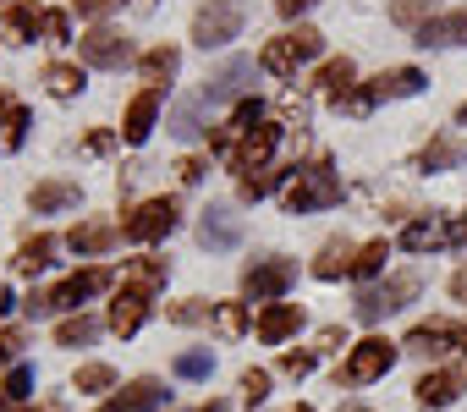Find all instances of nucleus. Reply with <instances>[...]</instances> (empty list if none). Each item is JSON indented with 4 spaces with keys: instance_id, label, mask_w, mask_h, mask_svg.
<instances>
[{
    "instance_id": "47",
    "label": "nucleus",
    "mask_w": 467,
    "mask_h": 412,
    "mask_svg": "<svg viewBox=\"0 0 467 412\" xmlns=\"http://www.w3.org/2000/svg\"><path fill=\"white\" fill-rule=\"evenodd\" d=\"M110 6H116V0H72V12H78V17H88V23H99Z\"/></svg>"
},
{
    "instance_id": "19",
    "label": "nucleus",
    "mask_w": 467,
    "mask_h": 412,
    "mask_svg": "<svg viewBox=\"0 0 467 412\" xmlns=\"http://www.w3.org/2000/svg\"><path fill=\"white\" fill-rule=\"evenodd\" d=\"M154 121H160V88H143V94L127 105V116H121V138L138 149V143H149Z\"/></svg>"
},
{
    "instance_id": "14",
    "label": "nucleus",
    "mask_w": 467,
    "mask_h": 412,
    "mask_svg": "<svg viewBox=\"0 0 467 412\" xmlns=\"http://www.w3.org/2000/svg\"><path fill=\"white\" fill-rule=\"evenodd\" d=\"M308 324V314H303V303H270L259 319H254V330H259V341H270V346H281V341H292L297 330Z\"/></svg>"
},
{
    "instance_id": "60",
    "label": "nucleus",
    "mask_w": 467,
    "mask_h": 412,
    "mask_svg": "<svg viewBox=\"0 0 467 412\" xmlns=\"http://www.w3.org/2000/svg\"><path fill=\"white\" fill-rule=\"evenodd\" d=\"M292 412H314V407H292Z\"/></svg>"
},
{
    "instance_id": "22",
    "label": "nucleus",
    "mask_w": 467,
    "mask_h": 412,
    "mask_svg": "<svg viewBox=\"0 0 467 412\" xmlns=\"http://www.w3.org/2000/svg\"><path fill=\"white\" fill-rule=\"evenodd\" d=\"M116 237H121V226H110V221H83V226H72L67 248H72V253H83V259H99V253H110V248H116Z\"/></svg>"
},
{
    "instance_id": "15",
    "label": "nucleus",
    "mask_w": 467,
    "mask_h": 412,
    "mask_svg": "<svg viewBox=\"0 0 467 412\" xmlns=\"http://www.w3.org/2000/svg\"><path fill=\"white\" fill-rule=\"evenodd\" d=\"M154 407H165V385L154 374H143V379L121 385L110 401H99V412H154Z\"/></svg>"
},
{
    "instance_id": "48",
    "label": "nucleus",
    "mask_w": 467,
    "mask_h": 412,
    "mask_svg": "<svg viewBox=\"0 0 467 412\" xmlns=\"http://www.w3.org/2000/svg\"><path fill=\"white\" fill-rule=\"evenodd\" d=\"M23 346H28V335H23V330H0V357H6V363H12Z\"/></svg>"
},
{
    "instance_id": "49",
    "label": "nucleus",
    "mask_w": 467,
    "mask_h": 412,
    "mask_svg": "<svg viewBox=\"0 0 467 412\" xmlns=\"http://www.w3.org/2000/svg\"><path fill=\"white\" fill-rule=\"evenodd\" d=\"M303 110H308V99H303L297 88H286V94H281V116H297V121H303Z\"/></svg>"
},
{
    "instance_id": "29",
    "label": "nucleus",
    "mask_w": 467,
    "mask_h": 412,
    "mask_svg": "<svg viewBox=\"0 0 467 412\" xmlns=\"http://www.w3.org/2000/svg\"><path fill=\"white\" fill-rule=\"evenodd\" d=\"M352 88H358V67H352L347 56H336V61L319 67V94H325V99L341 105V99H352Z\"/></svg>"
},
{
    "instance_id": "43",
    "label": "nucleus",
    "mask_w": 467,
    "mask_h": 412,
    "mask_svg": "<svg viewBox=\"0 0 467 412\" xmlns=\"http://www.w3.org/2000/svg\"><path fill=\"white\" fill-rule=\"evenodd\" d=\"M72 39V12H45V45H67Z\"/></svg>"
},
{
    "instance_id": "46",
    "label": "nucleus",
    "mask_w": 467,
    "mask_h": 412,
    "mask_svg": "<svg viewBox=\"0 0 467 412\" xmlns=\"http://www.w3.org/2000/svg\"><path fill=\"white\" fill-rule=\"evenodd\" d=\"M176 176L192 187V181H203V176H209V160H203V154H187V160H176Z\"/></svg>"
},
{
    "instance_id": "20",
    "label": "nucleus",
    "mask_w": 467,
    "mask_h": 412,
    "mask_svg": "<svg viewBox=\"0 0 467 412\" xmlns=\"http://www.w3.org/2000/svg\"><path fill=\"white\" fill-rule=\"evenodd\" d=\"M401 248H407V253H434V248H451V221H445V215H418V221L401 232Z\"/></svg>"
},
{
    "instance_id": "18",
    "label": "nucleus",
    "mask_w": 467,
    "mask_h": 412,
    "mask_svg": "<svg viewBox=\"0 0 467 412\" xmlns=\"http://www.w3.org/2000/svg\"><path fill=\"white\" fill-rule=\"evenodd\" d=\"M198 242L214 248V253L237 248V242H243V215H231V210H203V221H198Z\"/></svg>"
},
{
    "instance_id": "11",
    "label": "nucleus",
    "mask_w": 467,
    "mask_h": 412,
    "mask_svg": "<svg viewBox=\"0 0 467 412\" xmlns=\"http://www.w3.org/2000/svg\"><path fill=\"white\" fill-rule=\"evenodd\" d=\"M248 77H254V61H248V56H231V61H225L220 72H209V77H203L198 99H203V105H237V99H243V83H248Z\"/></svg>"
},
{
    "instance_id": "4",
    "label": "nucleus",
    "mask_w": 467,
    "mask_h": 412,
    "mask_svg": "<svg viewBox=\"0 0 467 412\" xmlns=\"http://www.w3.org/2000/svg\"><path fill=\"white\" fill-rule=\"evenodd\" d=\"M423 72L418 67H390V72H379V77H368V83H358L352 88V99H347V110L352 116H368L374 105H385V99H407V94H423Z\"/></svg>"
},
{
    "instance_id": "30",
    "label": "nucleus",
    "mask_w": 467,
    "mask_h": 412,
    "mask_svg": "<svg viewBox=\"0 0 467 412\" xmlns=\"http://www.w3.org/2000/svg\"><path fill=\"white\" fill-rule=\"evenodd\" d=\"M45 88H50L56 99H78V94L88 88V72L72 67V61H50V67H45Z\"/></svg>"
},
{
    "instance_id": "7",
    "label": "nucleus",
    "mask_w": 467,
    "mask_h": 412,
    "mask_svg": "<svg viewBox=\"0 0 467 412\" xmlns=\"http://www.w3.org/2000/svg\"><path fill=\"white\" fill-rule=\"evenodd\" d=\"M297 286V264L292 259H281V253H270V259H254L248 270H243V292H248V303H281L286 292Z\"/></svg>"
},
{
    "instance_id": "40",
    "label": "nucleus",
    "mask_w": 467,
    "mask_h": 412,
    "mask_svg": "<svg viewBox=\"0 0 467 412\" xmlns=\"http://www.w3.org/2000/svg\"><path fill=\"white\" fill-rule=\"evenodd\" d=\"M214 324H220V335H243L248 330V308L243 303H214Z\"/></svg>"
},
{
    "instance_id": "5",
    "label": "nucleus",
    "mask_w": 467,
    "mask_h": 412,
    "mask_svg": "<svg viewBox=\"0 0 467 412\" xmlns=\"http://www.w3.org/2000/svg\"><path fill=\"white\" fill-rule=\"evenodd\" d=\"M105 286H110V270H99V264H94V270L67 275V281H61V286H50V292H34L23 308H28L34 319H39V314H56V308H83V303H88V297H99Z\"/></svg>"
},
{
    "instance_id": "38",
    "label": "nucleus",
    "mask_w": 467,
    "mask_h": 412,
    "mask_svg": "<svg viewBox=\"0 0 467 412\" xmlns=\"http://www.w3.org/2000/svg\"><path fill=\"white\" fill-rule=\"evenodd\" d=\"M198 110H203V99H198V94H192V99H182V105L171 110V132H176V138H198V132H203Z\"/></svg>"
},
{
    "instance_id": "59",
    "label": "nucleus",
    "mask_w": 467,
    "mask_h": 412,
    "mask_svg": "<svg viewBox=\"0 0 467 412\" xmlns=\"http://www.w3.org/2000/svg\"><path fill=\"white\" fill-rule=\"evenodd\" d=\"M28 412H56V407H28Z\"/></svg>"
},
{
    "instance_id": "45",
    "label": "nucleus",
    "mask_w": 467,
    "mask_h": 412,
    "mask_svg": "<svg viewBox=\"0 0 467 412\" xmlns=\"http://www.w3.org/2000/svg\"><path fill=\"white\" fill-rule=\"evenodd\" d=\"M243 396H248V407H265V396H270V374H265V368H248V374H243Z\"/></svg>"
},
{
    "instance_id": "23",
    "label": "nucleus",
    "mask_w": 467,
    "mask_h": 412,
    "mask_svg": "<svg viewBox=\"0 0 467 412\" xmlns=\"http://www.w3.org/2000/svg\"><path fill=\"white\" fill-rule=\"evenodd\" d=\"M34 34H45V12L34 6V0H17V6L6 12V23H0V39L6 45H34Z\"/></svg>"
},
{
    "instance_id": "33",
    "label": "nucleus",
    "mask_w": 467,
    "mask_h": 412,
    "mask_svg": "<svg viewBox=\"0 0 467 412\" xmlns=\"http://www.w3.org/2000/svg\"><path fill=\"white\" fill-rule=\"evenodd\" d=\"M429 17H440V0H390V23L396 28H423Z\"/></svg>"
},
{
    "instance_id": "61",
    "label": "nucleus",
    "mask_w": 467,
    "mask_h": 412,
    "mask_svg": "<svg viewBox=\"0 0 467 412\" xmlns=\"http://www.w3.org/2000/svg\"><path fill=\"white\" fill-rule=\"evenodd\" d=\"M352 412H374V407H352Z\"/></svg>"
},
{
    "instance_id": "16",
    "label": "nucleus",
    "mask_w": 467,
    "mask_h": 412,
    "mask_svg": "<svg viewBox=\"0 0 467 412\" xmlns=\"http://www.w3.org/2000/svg\"><path fill=\"white\" fill-rule=\"evenodd\" d=\"M462 160H467V143H462L456 132H440V138H429V143L418 149L412 170H423V176H440V170H456Z\"/></svg>"
},
{
    "instance_id": "51",
    "label": "nucleus",
    "mask_w": 467,
    "mask_h": 412,
    "mask_svg": "<svg viewBox=\"0 0 467 412\" xmlns=\"http://www.w3.org/2000/svg\"><path fill=\"white\" fill-rule=\"evenodd\" d=\"M308 6H314V0H275V12H281V17H303Z\"/></svg>"
},
{
    "instance_id": "28",
    "label": "nucleus",
    "mask_w": 467,
    "mask_h": 412,
    "mask_svg": "<svg viewBox=\"0 0 467 412\" xmlns=\"http://www.w3.org/2000/svg\"><path fill=\"white\" fill-rule=\"evenodd\" d=\"M176 67H182V50H176V45H154L149 56H138V72H143L149 88H165V83L176 77Z\"/></svg>"
},
{
    "instance_id": "21",
    "label": "nucleus",
    "mask_w": 467,
    "mask_h": 412,
    "mask_svg": "<svg viewBox=\"0 0 467 412\" xmlns=\"http://www.w3.org/2000/svg\"><path fill=\"white\" fill-rule=\"evenodd\" d=\"M418 45L423 50H451V45H467V12H440L418 28Z\"/></svg>"
},
{
    "instance_id": "25",
    "label": "nucleus",
    "mask_w": 467,
    "mask_h": 412,
    "mask_svg": "<svg viewBox=\"0 0 467 412\" xmlns=\"http://www.w3.org/2000/svg\"><path fill=\"white\" fill-rule=\"evenodd\" d=\"M451 346H462V330H456V324H418V330L401 341V352H418V357H440V352H451Z\"/></svg>"
},
{
    "instance_id": "24",
    "label": "nucleus",
    "mask_w": 467,
    "mask_h": 412,
    "mask_svg": "<svg viewBox=\"0 0 467 412\" xmlns=\"http://www.w3.org/2000/svg\"><path fill=\"white\" fill-rule=\"evenodd\" d=\"M143 319H149V297H143V292H127V286H121V297L110 303V319H105V324H110V330H116V335L127 341V335H138V330H143Z\"/></svg>"
},
{
    "instance_id": "34",
    "label": "nucleus",
    "mask_w": 467,
    "mask_h": 412,
    "mask_svg": "<svg viewBox=\"0 0 467 412\" xmlns=\"http://www.w3.org/2000/svg\"><path fill=\"white\" fill-rule=\"evenodd\" d=\"M99 335V319H88V314H78V319H61L56 324V346H88Z\"/></svg>"
},
{
    "instance_id": "42",
    "label": "nucleus",
    "mask_w": 467,
    "mask_h": 412,
    "mask_svg": "<svg viewBox=\"0 0 467 412\" xmlns=\"http://www.w3.org/2000/svg\"><path fill=\"white\" fill-rule=\"evenodd\" d=\"M176 374L182 379H209L214 374V352H182L176 357Z\"/></svg>"
},
{
    "instance_id": "10",
    "label": "nucleus",
    "mask_w": 467,
    "mask_h": 412,
    "mask_svg": "<svg viewBox=\"0 0 467 412\" xmlns=\"http://www.w3.org/2000/svg\"><path fill=\"white\" fill-rule=\"evenodd\" d=\"M83 67H99V72H116V67H127L132 61V39L127 34H116V28H94V34H83Z\"/></svg>"
},
{
    "instance_id": "17",
    "label": "nucleus",
    "mask_w": 467,
    "mask_h": 412,
    "mask_svg": "<svg viewBox=\"0 0 467 412\" xmlns=\"http://www.w3.org/2000/svg\"><path fill=\"white\" fill-rule=\"evenodd\" d=\"M28 203H34V215H61V210H78L83 203V187L67 181V176H50V181H39L28 192Z\"/></svg>"
},
{
    "instance_id": "13",
    "label": "nucleus",
    "mask_w": 467,
    "mask_h": 412,
    "mask_svg": "<svg viewBox=\"0 0 467 412\" xmlns=\"http://www.w3.org/2000/svg\"><path fill=\"white\" fill-rule=\"evenodd\" d=\"M462 390H467V368H434V374H423V379L412 385V401H418L423 412H434V407H451Z\"/></svg>"
},
{
    "instance_id": "56",
    "label": "nucleus",
    "mask_w": 467,
    "mask_h": 412,
    "mask_svg": "<svg viewBox=\"0 0 467 412\" xmlns=\"http://www.w3.org/2000/svg\"><path fill=\"white\" fill-rule=\"evenodd\" d=\"M6 308H12V286H0V319H6Z\"/></svg>"
},
{
    "instance_id": "9",
    "label": "nucleus",
    "mask_w": 467,
    "mask_h": 412,
    "mask_svg": "<svg viewBox=\"0 0 467 412\" xmlns=\"http://www.w3.org/2000/svg\"><path fill=\"white\" fill-rule=\"evenodd\" d=\"M165 232H176V198H149L121 221V237L127 242H160Z\"/></svg>"
},
{
    "instance_id": "58",
    "label": "nucleus",
    "mask_w": 467,
    "mask_h": 412,
    "mask_svg": "<svg viewBox=\"0 0 467 412\" xmlns=\"http://www.w3.org/2000/svg\"><path fill=\"white\" fill-rule=\"evenodd\" d=\"M456 127H467V105H462V110H456Z\"/></svg>"
},
{
    "instance_id": "50",
    "label": "nucleus",
    "mask_w": 467,
    "mask_h": 412,
    "mask_svg": "<svg viewBox=\"0 0 467 412\" xmlns=\"http://www.w3.org/2000/svg\"><path fill=\"white\" fill-rule=\"evenodd\" d=\"M83 149H88V154H110V149H116V132H88Z\"/></svg>"
},
{
    "instance_id": "2",
    "label": "nucleus",
    "mask_w": 467,
    "mask_h": 412,
    "mask_svg": "<svg viewBox=\"0 0 467 412\" xmlns=\"http://www.w3.org/2000/svg\"><path fill=\"white\" fill-rule=\"evenodd\" d=\"M243 23H248L243 0H203V6L192 12V45L198 50H225L243 34Z\"/></svg>"
},
{
    "instance_id": "37",
    "label": "nucleus",
    "mask_w": 467,
    "mask_h": 412,
    "mask_svg": "<svg viewBox=\"0 0 467 412\" xmlns=\"http://www.w3.org/2000/svg\"><path fill=\"white\" fill-rule=\"evenodd\" d=\"M110 385H116V368H110V363H83L78 379H72V390H83V396H99V390H110Z\"/></svg>"
},
{
    "instance_id": "31",
    "label": "nucleus",
    "mask_w": 467,
    "mask_h": 412,
    "mask_svg": "<svg viewBox=\"0 0 467 412\" xmlns=\"http://www.w3.org/2000/svg\"><path fill=\"white\" fill-rule=\"evenodd\" d=\"M165 275H171V264H165V259H132V270H127V292L154 297V292L165 286Z\"/></svg>"
},
{
    "instance_id": "54",
    "label": "nucleus",
    "mask_w": 467,
    "mask_h": 412,
    "mask_svg": "<svg viewBox=\"0 0 467 412\" xmlns=\"http://www.w3.org/2000/svg\"><path fill=\"white\" fill-rule=\"evenodd\" d=\"M6 116H12V94L0 88V127H6Z\"/></svg>"
},
{
    "instance_id": "36",
    "label": "nucleus",
    "mask_w": 467,
    "mask_h": 412,
    "mask_svg": "<svg viewBox=\"0 0 467 412\" xmlns=\"http://www.w3.org/2000/svg\"><path fill=\"white\" fill-rule=\"evenodd\" d=\"M165 319L171 324H203V319H214V303L209 297H182V303L165 308Z\"/></svg>"
},
{
    "instance_id": "52",
    "label": "nucleus",
    "mask_w": 467,
    "mask_h": 412,
    "mask_svg": "<svg viewBox=\"0 0 467 412\" xmlns=\"http://www.w3.org/2000/svg\"><path fill=\"white\" fill-rule=\"evenodd\" d=\"M451 248H467V215L451 221Z\"/></svg>"
},
{
    "instance_id": "12",
    "label": "nucleus",
    "mask_w": 467,
    "mask_h": 412,
    "mask_svg": "<svg viewBox=\"0 0 467 412\" xmlns=\"http://www.w3.org/2000/svg\"><path fill=\"white\" fill-rule=\"evenodd\" d=\"M281 132H286L281 121H259V127L237 143V154H231V170H243V176H248V170H265L270 154L281 149Z\"/></svg>"
},
{
    "instance_id": "44",
    "label": "nucleus",
    "mask_w": 467,
    "mask_h": 412,
    "mask_svg": "<svg viewBox=\"0 0 467 412\" xmlns=\"http://www.w3.org/2000/svg\"><path fill=\"white\" fill-rule=\"evenodd\" d=\"M314 363H319V352H314V346H308V352H281V374H292V379L314 374Z\"/></svg>"
},
{
    "instance_id": "41",
    "label": "nucleus",
    "mask_w": 467,
    "mask_h": 412,
    "mask_svg": "<svg viewBox=\"0 0 467 412\" xmlns=\"http://www.w3.org/2000/svg\"><path fill=\"white\" fill-rule=\"evenodd\" d=\"M28 127H34V110L28 105H12V116H6V149H23L28 143Z\"/></svg>"
},
{
    "instance_id": "39",
    "label": "nucleus",
    "mask_w": 467,
    "mask_h": 412,
    "mask_svg": "<svg viewBox=\"0 0 467 412\" xmlns=\"http://www.w3.org/2000/svg\"><path fill=\"white\" fill-rule=\"evenodd\" d=\"M286 181H292V170H265V176H243L237 192H243L248 203H259L265 192H275V187H286Z\"/></svg>"
},
{
    "instance_id": "35",
    "label": "nucleus",
    "mask_w": 467,
    "mask_h": 412,
    "mask_svg": "<svg viewBox=\"0 0 467 412\" xmlns=\"http://www.w3.org/2000/svg\"><path fill=\"white\" fill-rule=\"evenodd\" d=\"M385 259H390V242H385V237H379V242H363V248H358L352 275H358V281H374V275L385 270Z\"/></svg>"
},
{
    "instance_id": "57",
    "label": "nucleus",
    "mask_w": 467,
    "mask_h": 412,
    "mask_svg": "<svg viewBox=\"0 0 467 412\" xmlns=\"http://www.w3.org/2000/svg\"><path fill=\"white\" fill-rule=\"evenodd\" d=\"M198 412H225V401H209V407H198Z\"/></svg>"
},
{
    "instance_id": "55",
    "label": "nucleus",
    "mask_w": 467,
    "mask_h": 412,
    "mask_svg": "<svg viewBox=\"0 0 467 412\" xmlns=\"http://www.w3.org/2000/svg\"><path fill=\"white\" fill-rule=\"evenodd\" d=\"M154 6H160V0H132V12H138V17H149Z\"/></svg>"
},
{
    "instance_id": "62",
    "label": "nucleus",
    "mask_w": 467,
    "mask_h": 412,
    "mask_svg": "<svg viewBox=\"0 0 467 412\" xmlns=\"http://www.w3.org/2000/svg\"><path fill=\"white\" fill-rule=\"evenodd\" d=\"M462 352H467V330H462Z\"/></svg>"
},
{
    "instance_id": "32",
    "label": "nucleus",
    "mask_w": 467,
    "mask_h": 412,
    "mask_svg": "<svg viewBox=\"0 0 467 412\" xmlns=\"http://www.w3.org/2000/svg\"><path fill=\"white\" fill-rule=\"evenodd\" d=\"M28 390H34V363H12V374L0 379V412H17Z\"/></svg>"
},
{
    "instance_id": "1",
    "label": "nucleus",
    "mask_w": 467,
    "mask_h": 412,
    "mask_svg": "<svg viewBox=\"0 0 467 412\" xmlns=\"http://www.w3.org/2000/svg\"><path fill=\"white\" fill-rule=\"evenodd\" d=\"M281 203H286V215H314V210H330V203H341V176L330 170V160L292 165V181L281 187Z\"/></svg>"
},
{
    "instance_id": "26",
    "label": "nucleus",
    "mask_w": 467,
    "mask_h": 412,
    "mask_svg": "<svg viewBox=\"0 0 467 412\" xmlns=\"http://www.w3.org/2000/svg\"><path fill=\"white\" fill-rule=\"evenodd\" d=\"M56 253H61V237H50V232H34L23 248H17V275H39V270H50L56 264Z\"/></svg>"
},
{
    "instance_id": "27",
    "label": "nucleus",
    "mask_w": 467,
    "mask_h": 412,
    "mask_svg": "<svg viewBox=\"0 0 467 412\" xmlns=\"http://www.w3.org/2000/svg\"><path fill=\"white\" fill-rule=\"evenodd\" d=\"M352 264H358V248H352L347 237H330V242L319 248V259H314V275H319V281H341V275H352Z\"/></svg>"
},
{
    "instance_id": "53",
    "label": "nucleus",
    "mask_w": 467,
    "mask_h": 412,
    "mask_svg": "<svg viewBox=\"0 0 467 412\" xmlns=\"http://www.w3.org/2000/svg\"><path fill=\"white\" fill-rule=\"evenodd\" d=\"M451 297H456V303H467V264L451 275Z\"/></svg>"
},
{
    "instance_id": "3",
    "label": "nucleus",
    "mask_w": 467,
    "mask_h": 412,
    "mask_svg": "<svg viewBox=\"0 0 467 412\" xmlns=\"http://www.w3.org/2000/svg\"><path fill=\"white\" fill-rule=\"evenodd\" d=\"M418 292H423V275H418V270H396V275H385L379 286H368V292L358 297V319H363V324H379V319L401 314Z\"/></svg>"
},
{
    "instance_id": "63",
    "label": "nucleus",
    "mask_w": 467,
    "mask_h": 412,
    "mask_svg": "<svg viewBox=\"0 0 467 412\" xmlns=\"http://www.w3.org/2000/svg\"><path fill=\"white\" fill-rule=\"evenodd\" d=\"M0 6H6V0H0Z\"/></svg>"
},
{
    "instance_id": "8",
    "label": "nucleus",
    "mask_w": 467,
    "mask_h": 412,
    "mask_svg": "<svg viewBox=\"0 0 467 412\" xmlns=\"http://www.w3.org/2000/svg\"><path fill=\"white\" fill-rule=\"evenodd\" d=\"M401 357V341H385V335H363L352 352H347V368H341V379L347 385H374V379H385L390 374V363Z\"/></svg>"
},
{
    "instance_id": "6",
    "label": "nucleus",
    "mask_w": 467,
    "mask_h": 412,
    "mask_svg": "<svg viewBox=\"0 0 467 412\" xmlns=\"http://www.w3.org/2000/svg\"><path fill=\"white\" fill-rule=\"evenodd\" d=\"M319 50H325V34L297 23L292 34H281V39H270V45L259 50V67H265V72H275V77H292V72H297L303 61H314Z\"/></svg>"
}]
</instances>
